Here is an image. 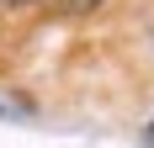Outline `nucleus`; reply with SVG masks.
I'll return each mask as SVG.
<instances>
[{
  "label": "nucleus",
  "mask_w": 154,
  "mask_h": 148,
  "mask_svg": "<svg viewBox=\"0 0 154 148\" xmlns=\"http://www.w3.org/2000/svg\"><path fill=\"white\" fill-rule=\"evenodd\" d=\"M37 117V106L21 101V95H0V122H32Z\"/></svg>",
  "instance_id": "f257e3e1"
},
{
  "label": "nucleus",
  "mask_w": 154,
  "mask_h": 148,
  "mask_svg": "<svg viewBox=\"0 0 154 148\" xmlns=\"http://www.w3.org/2000/svg\"><path fill=\"white\" fill-rule=\"evenodd\" d=\"M106 0H53V11H64V16H91V11H101Z\"/></svg>",
  "instance_id": "f03ea898"
},
{
  "label": "nucleus",
  "mask_w": 154,
  "mask_h": 148,
  "mask_svg": "<svg viewBox=\"0 0 154 148\" xmlns=\"http://www.w3.org/2000/svg\"><path fill=\"white\" fill-rule=\"evenodd\" d=\"M138 143H143V148H154V117L143 122V138H138Z\"/></svg>",
  "instance_id": "7ed1b4c3"
}]
</instances>
